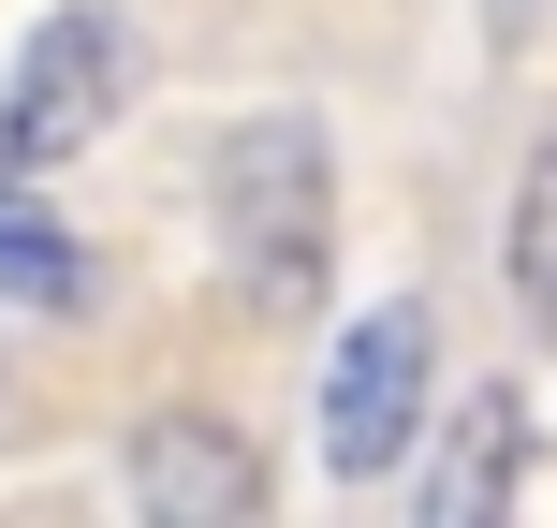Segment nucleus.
<instances>
[{
    "label": "nucleus",
    "mask_w": 557,
    "mask_h": 528,
    "mask_svg": "<svg viewBox=\"0 0 557 528\" xmlns=\"http://www.w3.org/2000/svg\"><path fill=\"white\" fill-rule=\"evenodd\" d=\"M191 192H206V250H221L250 323L294 337V323L337 308V133L308 103H264L235 133H206Z\"/></svg>",
    "instance_id": "f257e3e1"
},
{
    "label": "nucleus",
    "mask_w": 557,
    "mask_h": 528,
    "mask_svg": "<svg viewBox=\"0 0 557 528\" xmlns=\"http://www.w3.org/2000/svg\"><path fill=\"white\" fill-rule=\"evenodd\" d=\"M425 426H441V323H425V294H367L308 382V470L337 500H382V484H411Z\"/></svg>",
    "instance_id": "f03ea898"
},
{
    "label": "nucleus",
    "mask_w": 557,
    "mask_h": 528,
    "mask_svg": "<svg viewBox=\"0 0 557 528\" xmlns=\"http://www.w3.org/2000/svg\"><path fill=\"white\" fill-rule=\"evenodd\" d=\"M147 103V15L133 0H59L0 59V176H74Z\"/></svg>",
    "instance_id": "7ed1b4c3"
},
{
    "label": "nucleus",
    "mask_w": 557,
    "mask_h": 528,
    "mask_svg": "<svg viewBox=\"0 0 557 528\" xmlns=\"http://www.w3.org/2000/svg\"><path fill=\"white\" fill-rule=\"evenodd\" d=\"M117 500H133L147 528H250V514H278V470H264V441L235 412L162 396V412L117 441Z\"/></svg>",
    "instance_id": "20e7f679"
},
{
    "label": "nucleus",
    "mask_w": 557,
    "mask_h": 528,
    "mask_svg": "<svg viewBox=\"0 0 557 528\" xmlns=\"http://www.w3.org/2000/svg\"><path fill=\"white\" fill-rule=\"evenodd\" d=\"M529 470H543V441H529V382H470V396H441V426H425V455H411V500L425 528H499L513 500H529Z\"/></svg>",
    "instance_id": "39448f33"
},
{
    "label": "nucleus",
    "mask_w": 557,
    "mask_h": 528,
    "mask_svg": "<svg viewBox=\"0 0 557 528\" xmlns=\"http://www.w3.org/2000/svg\"><path fill=\"white\" fill-rule=\"evenodd\" d=\"M103 235L59 221V176H0V308L15 323H103Z\"/></svg>",
    "instance_id": "423d86ee"
},
{
    "label": "nucleus",
    "mask_w": 557,
    "mask_h": 528,
    "mask_svg": "<svg viewBox=\"0 0 557 528\" xmlns=\"http://www.w3.org/2000/svg\"><path fill=\"white\" fill-rule=\"evenodd\" d=\"M499 308L529 353H557V103L529 118V147L499 176Z\"/></svg>",
    "instance_id": "0eeeda50"
}]
</instances>
